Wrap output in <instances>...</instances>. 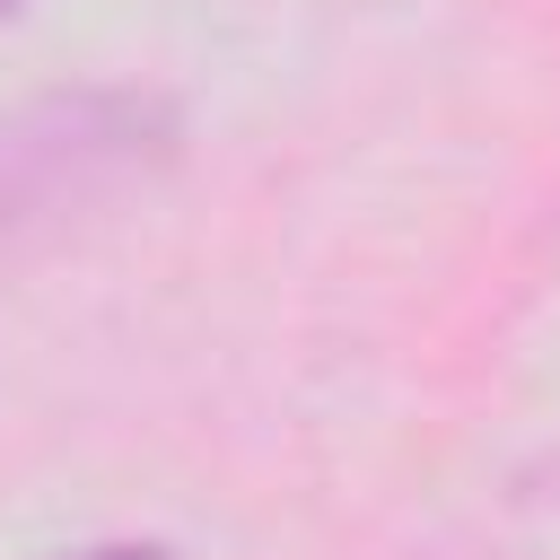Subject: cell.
<instances>
[{"label":"cell","mask_w":560,"mask_h":560,"mask_svg":"<svg viewBox=\"0 0 560 560\" xmlns=\"http://www.w3.org/2000/svg\"><path fill=\"white\" fill-rule=\"evenodd\" d=\"M79 560H175L166 542H96V551H79Z\"/></svg>","instance_id":"6da1fadb"},{"label":"cell","mask_w":560,"mask_h":560,"mask_svg":"<svg viewBox=\"0 0 560 560\" xmlns=\"http://www.w3.org/2000/svg\"><path fill=\"white\" fill-rule=\"evenodd\" d=\"M0 9H18V0H0Z\"/></svg>","instance_id":"7a4b0ae2"}]
</instances>
